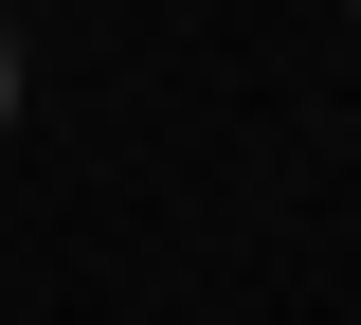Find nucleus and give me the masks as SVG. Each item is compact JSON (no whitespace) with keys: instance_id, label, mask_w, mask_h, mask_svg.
<instances>
[{"instance_id":"f257e3e1","label":"nucleus","mask_w":361,"mask_h":325,"mask_svg":"<svg viewBox=\"0 0 361 325\" xmlns=\"http://www.w3.org/2000/svg\"><path fill=\"white\" fill-rule=\"evenodd\" d=\"M0 127H18V37H0Z\"/></svg>"}]
</instances>
